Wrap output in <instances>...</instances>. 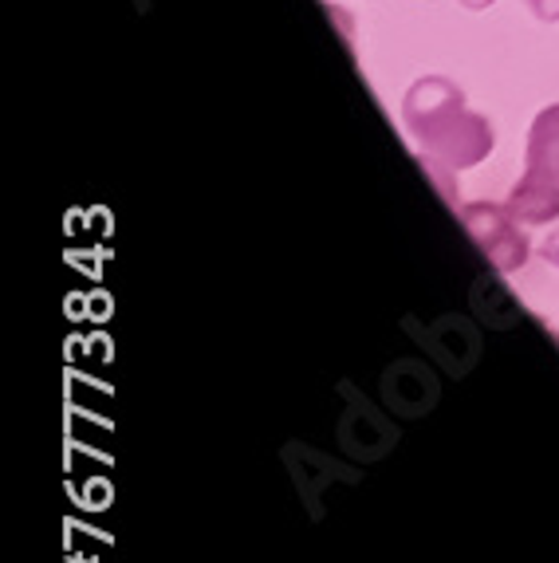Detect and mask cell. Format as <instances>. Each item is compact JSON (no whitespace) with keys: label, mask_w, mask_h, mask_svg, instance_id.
Here are the masks:
<instances>
[{"label":"cell","mask_w":559,"mask_h":563,"mask_svg":"<svg viewBox=\"0 0 559 563\" xmlns=\"http://www.w3.org/2000/svg\"><path fill=\"white\" fill-rule=\"evenodd\" d=\"M559 119L556 111H548L536 131H531V178H556L559 181Z\"/></svg>","instance_id":"obj_1"}]
</instances>
